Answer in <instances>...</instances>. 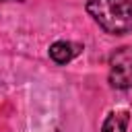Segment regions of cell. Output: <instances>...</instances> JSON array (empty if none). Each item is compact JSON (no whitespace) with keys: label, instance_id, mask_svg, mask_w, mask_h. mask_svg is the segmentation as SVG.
Returning <instances> with one entry per match:
<instances>
[{"label":"cell","instance_id":"6da1fadb","mask_svg":"<svg viewBox=\"0 0 132 132\" xmlns=\"http://www.w3.org/2000/svg\"><path fill=\"white\" fill-rule=\"evenodd\" d=\"M85 10L107 35L132 33V0H87Z\"/></svg>","mask_w":132,"mask_h":132},{"label":"cell","instance_id":"7a4b0ae2","mask_svg":"<svg viewBox=\"0 0 132 132\" xmlns=\"http://www.w3.org/2000/svg\"><path fill=\"white\" fill-rule=\"evenodd\" d=\"M107 80L109 87L116 91H128L132 89V45L116 47L109 54L107 62Z\"/></svg>","mask_w":132,"mask_h":132},{"label":"cell","instance_id":"3957f363","mask_svg":"<svg viewBox=\"0 0 132 132\" xmlns=\"http://www.w3.org/2000/svg\"><path fill=\"white\" fill-rule=\"evenodd\" d=\"M85 50L82 43H76V41H68V39H58L54 43H50L47 47V56L54 64L58 66H66L68 62H72L76 56H80Z\"/></svg>","mask_w":132,"mask_h":132},{"label":"cell","instance_id":"277c9868","mask_svg":"<svg viewBox=\"0 0 132 132\" xmlns=\"http://www.w3.org/2000/svg\"><path fill=\"white\" fill-rule=\"evenodd\" d=\"M128 124H130L128 109H111L101 124V132H128Z\"/></svg>","mask_w":132,"mask_h":132},{"label":"cell","instance_id":"5b68a950","mask_svg":"<svg viewBox=\"0 0 132 132\" xmlns=\"http://www.w3.org/2000/svg\"><path fill=\"white\" fill-rule=\"evenodd\" d=\"M0 2H25V0H0Z\"/></svg>","mask_w":132,"mask_h":132}]
</instances>
